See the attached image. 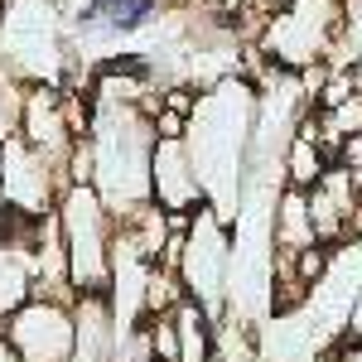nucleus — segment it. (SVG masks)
<instances>
[{"label": "nucleus", "instance_id": "obj_6", "mask_svg": "<svg viewBox=\"0 0 362 362\" xmlns=\"http://www.w3.org/2000/svg\"><path fill=\"white\" fill-rule=\"evenodd\" d=\"M68 194V174L44 160L25 136H10L0 145V203L20 218H54L58 198Z\"/></svg>", "mask_w": 362, "mask_h": 362}, {"label": "nucleus", "instance_id": "obj_8", "mask_svg": "<svg viewBox=\"0 0 362 362\" xmlns=\"http://www.w3.org/2000/svg\"><path fill=\"white\" fill-rule=\"evenodd\" d=\"M20 136H25L29 145L44 155V160H54V165L68 174V160H73L78 131H73V116H68V97H63L54 83L25 87V116H20Z\"/></svg>", "mask_w": 362, "mask_h": 362}, {"label": "nucleus", "instance_id": "obj_15", "mask_svg": "<svg viewBox=\"0 0 362 362\" xmlns=\"http://www.w3.org/2000/svg\"><path fill=\"white\" fill-rule=\"evenodd\" d=\"M150 343H155V362H179V324H174V314L150 319Z\"/></svg>", "mask_w": 362, "mask_h": 362}, {"label": "nucleus", "instance_id": "obj_16", "mask_svg": "<svg viewBox=\"0 0 362 362\" xmlns=\"http://www.w3.org/2000/svg\"><path fill=\"white\" fill-rule=\"evenodd\" d=\"M338 165L348 169V174L358 179V189H362V136H353L348 145H343V155H338Z\"/></svg>", "mask_w": 362, "mask_h": 362}, {"label": "nucleus", "instance_id": "obj_13", "mask_svg": "<svg viewBox=\"0 0 362 362\" xmlns=\"http://www.w3.org/2000/svg\"><path fill=\"white\" fill-rule=\"evenodd\" d=\"M334 169V160L324 155V145L319 140H309L300 126H295V136L285 145V179H290V189H319V179Z\"/></svg>", "mask_w": 362, "mask_h": 362}, {"label": "nucleus", "instance_id": "obj_18", "mask_svg": "<svg viewBox=\"0 0 362 362\" xmlns=\"http://www.w3.org/2000/svg\"><path fill=\"white\" fill-rule=\"evenodd\" d=\"M334 362H362V343H343L334 353Z\"/></svg>", "mask_w": 362, "mask_h": 362}, {"label": "nucleus", "instance_id": "obj_7", "mask_svg": "<svg viewBox=\"0 0 362 362\" xmlns=\"http://www.w3.org/2000/svg\"><path fill=\"white\" fill-rule=\"evenodd\" d=\"M0 334L10 338V348L25 362H73L78 358V319H73V305L29 300L10 324H0Z\"/></svg>", "mask_w": 362, "mask_h": 362}, {"label": "nucleus", "instance_id": "obj_14", "mask_svg": "<svg viewBox=\"0 0 362 362\" xmlns=\"http://www.w3.org/2000/svg\"><path fill=\"white\" fill-rule=\"evenodd\" d=\"M184 300H189V290H184L179 271L155 266V271H150V285H145V319H165V314H174Z\"/></svg>", "mask_w": 362, "mask_h": 362}, {"label": "nucleus", "instance_id": "obj_19", "mask_svg": "<svg viewBox=\"0 0 362 362\" xmlns=\"http://www.w3.org/2000/svg\"><path fill=\"white\" fill-rule=\"evenodd\" d=\"M0 362H25L15 348H10V338H5V334H0Z\"/></svg>", "mask_w": 362, "mask_h": 362}, {"label": "nucleus", "instance_id": "obj_17", "mask_svg": "<svg viewBox=\"0 0 362 362\" xmlns=\"http://www.w3.org/2000/svg\"><path fill=\"white\" fill-rule=\"evenodd\" d=\"M348 343H362V290L353 295V305H348Z\"/></svg>", "mask_w": 362, "mask_h": 362}, {"label": "nucleus", "instance_id": "obj_21", "mask_svg": "<svg viewBox=\"0 0 362 362\" xmlns=\"http://www.w3.org/2000/svg\"><path fill=\"white\" fill-rule=\"evenodd\" d=\"M324 362H334V358H324Z\"/></svg>", "mask_w": 362, "mask_h": 362}, {"label": "nucleus", "instance_id": "obj_4", "mask_svg": "<svg viewBox=\"0 0 362 362\" xmlns=\"http://www.w3.org/2000/svg\"><path fill=\"white\" fill-rule=\"evenodd\" d=\"M343 20H348L343 0H295L290 10H280L271 20V29L261 34V44H266V54L276 58V68L309 73V68H319L324 58L334 54Z\"/></svg>", "mask_w": 362, "mask_h": 362}, {"label": "nucleus", "instance_id": "obj_11", "mask_svg": "<svg viewBox=\"0 0 362 362\" xmlns=\"http://www.w3.org/2000/svg\"><path fill=\"white\" fill-rule=\"evenodd\" d=\"M271 247H276V256H300V251H309V247H324L319 232H314V213H309V194L305 189H280L276 194Z\"/></svg>", "mask_w": 362, "mask_h": 362}, {"label": "nucleus", "instance_id": "obj_22", "mask_svg": "<svg viewBox=\"0 0 362 362\" xmlns=\"http://www.w3.org/2000/svg\"><path fill=\"white\" fill-rule=\"evenodd\" d=\"M0 208H5V203H0Z\"/></svg>", "mask_w": 362, "mask_h": 362}, {"label": "nucleus", "instance_id": "obj_9", "mask_svg": "<svg viewBox=\"0 0 362 362\" xmlns=\"http://www.w3.org/2000/svg\"><path fill=\"white\" fill-rule=\"evenodd\" d=\"M150 189H155V203L174 213V218H194L198 208L208 203L203 194V179L194 169V155L184 140H160L155 145V165H150Z\"/></svg>", "mask_w": 362, "mask_h": 362}, {"label": "nucleus", "instance_id": "obj_3", "mask_svg": "<svg viewBox=\"0 0 362 362\" xmlns=\"http://www.w3.org/2000/svg\"><path fill=\"white\" fill-rule=\"evenodd\" d=\"M58 227L68 242V266L78 295H107L112 290V247H116V218L107 213L102 194L92 184H68L58 198Z\"/></svg>", "mask_w": 362, "mask_h": 362}, {"label": "nucleus", "instance_id": "obj_5", "mask_svg": "<svg viewBox=\"0 0 362 362\" xmlns=\"http://www.w3.org/2000/svg\"><path fill=\"white\" fill-rule=\"evenodd\" d=\"M179 280L189 290V300L203 305L213 319L227 314V290H232V232L227 218H218L208 203L194 213L189 237H184V256H179Z\"/></svg>", "mask_w": 362, "mask_h": 362}, {"label": "nucleus", "instance_id": "obj_2", "mask_svg": "<svg viewBox=\"0 0 362 362\" xmlns=\"http://www.w3.org/2000/svg\"><path fill=\"white\" fill-rule=\"evenodd\" d=\"M92 145H97V179L92 189L102 194L107 213L116 223L136 218L140 208L155 203L150 189V165H155V116L145 107H121V102H97L92 107Z\"/></svg>", "mask_w": 362, "mask_h": 362}, {"label": "nucleus", "instance_id": "obj_12", "mask_svg": "<svg viewBox=\"0 0 362 362\" xmlns=\"http://www.w3.org/2000/svg\"><path fill=\"white\" fill-rule=\"evenodd\" d=\"M174 324H179V362H213L218 358V319L203 305L184 300L174 309Z\"/></svg>", "mask_w": 362, "mask_h": 362}, {"label": "nucleus", "instance_id": "obj_1", "mask_svg": "<svg viewBox=\"0 0 362 362\" xmlns=\"http://www.w3.org/2000/svg\"><path fill=\"white\" fill-rule=\"evenodd\" d=\"M251 140H256V92L242 78H223L213 92L198 97L184 145H189L194 169L203 179L208 208L218 218H227V223H232V208H237L242 165H247Z\"/></svg>", "mask_w": 362, "mask_h": 362}, {"label": "nucleus", "instance_id": "obj_20", "mask_svg": "<svg viewBox=\"0 0 362 362\" xmlns=\"http://www.w3.org/2000/svg\"><path fill=\"white\" fill-rule=\"evenodd\" d=\"M0 15H5V0H0Z\"/></svg>", "mask_w": 362, "mask_h": 362}, {"label": "nucleus", "instance_id": "obj_10", "mask_svg": "<svg viewBox=\"0 0 362 362\" xmlns=\"http://www.w3.org/2000/svg\"><path fill=\"white\" fill-rule=\"evenodd\" d=\"M73 319H78V358L73 362H121L126 334L116 324L112 295H78Z\"/></svg>", "mask_w": 362, "mask_h": 362}]
</instances>
